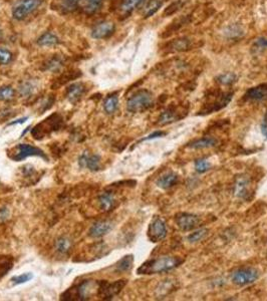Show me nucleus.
Masks as SVG:
<instances>
[{"mask_svg":"<svg viewBox=\"0 0 267 301\" xmlns=\"http://www.w3.org/2000/svg\"><path fill=\"white\" fill-rule=\"evenodd\" d=\"M184 262V259L177 256H163L159 258L150 259L144 262L138 269L139 275H152L165 273L171 271Z\"/></svg>","mask_w":267,"mask_h":301,"instance_id":"f257e3e1","label":"nucleus"},{"mask_svg":"<svg viewBox=\"0 0 267 301\" xmlns=\"http://www.w3.org/2000/svg\"><path fill=\"white\" fill-rule=\"evenodd\" d=\"M97 282L92 280H85L83 282L74 285L73 287L68 289L65 293L61 294V300L71 301V300H78L85 301L90 300L96 289H97Z\"/></svg>","mask_w":267,"mask_h":301,"instance_id":"f03ea898","label":"nucleus"},{"mask_svg":"<svg viewBox=\"0 0 267 301\" xmlns=\"http://www.w3.org/2000/svg\"><path fill=\"white\" fill-rule=\"evenodd\" d=\"M232 96L233 93H223V92L211 93V94L206 97V100H205V103L202 109L199 111L198 115L206 116L224 109L231 102Z\"/></svg>","mask_w":267,"mask_h":301,"instance_id":"7ed1b4c3","label":"nucleus"},{"mask_svg":"<svg viewBox=\"0 0 267 301\" xmlns=\"http://www.w3.org/2000/svg\"><path fill=\"white\" fill-rule=\"evenodd\" d=\"M61 127H63V117L57 114H53L46 118L44 122L32 128L31 135L36 139H43L50 136L51 133L58 131Z\"/></svg>","mask_w":267,"mask_h":301,"instance_id":"20e7f679","label":"nucleus"},{"mask_svg":"<svg viewBox=\"0 0 267 301\" xmlns=\"http://www.w3.org/2000/svg\"><path fill=\"white\" fill-rule=\"evenodd\" d=\"M153 94L147 90L136 92L127 102V110L130 113H142L153 106Z\"/></svg>","mask_w":267,"mask_h":301,"instance_id":"39448f33","label":"nucleus"},{"mask_svg":"<svg viewBox=\"0 0 267 301\" xmlns=\"http://www.w3.org/2000/svg\"><path fill=\"white\" fill-rule=\"evenodd\" d=\"M7 156L14 162H20L28 157H39L45 161H49L47 154L37 147L28 144H19L7 151Z\"/></svg>","mask_w":267,"mask_h":301,"instance_id":"423d86ee","label":"nucleus"},{"mask_svg":"<svg viewBox=\"0 0 267 301\" xmlns=\"http://www.w3.org/2000/svg\"><path fill=\"white\" fill-rule=\"evenodd\" d=\"M127 284V280L121 279L117 280L113 283L108 282L107 280L97 281V296L101 299H112L116 295H118Z\"/></svg>","mask_w":267,"mask_h":301,"instance_id":"0eeeda50","label":"nucleus"},{"mask_svg":"<svg viewBox=\"0 0 267 301\" xmlns=\"http://www.w3.org/2000/svg\"><path fill=\"white\" fill-rule=\"evenodd\" d=\"M167 226L165 221H164L162 218L156 216L152 219L151 223L149 225L148 228V238L153 243H157L160 242V241H163L164 239L166 238L167 236Z\"/></svg>","mask_w":267,"mask_h":301,"instance_id":"6e6552de","label":"nucleus"},{"mask_svg":"<svg viewBox=\"0 0 267 301\" xmlns=\"http://www.w3.org/2000/svg\"><path fill=\"white\" fill-rule=\"evenodd\" d=\"M42 2L43 0H19L13 7L12 16L16 20H24L30 13L36 10Z\"/></svg>","mask_w":267,"mask_h":301,"instance_id":"1a4fd4ad","label":"nucleus"},{"mask_svg":"<svg viewBox=\"0 0 267 301\" xmlns=\"http://www.w3.org/2000/svg\"><path fill=\"white\" fill-rule=\"evenodd\" d=\"M259 277V272L251 267H243L235 270L232 274V281L238 286H245L254 283Z\"/></svg>","mask_w":267,"mask_h":301,"instance_id":"9d476101","label":"nucleus"},{"mask_svg":"<svg viewBox=\"0 0 267 301\" xmlns=\"http://www.w3.org/2000/svg\"><path fill=\"white\" fill-rule=\"evenodd\" d=\"M187 114V110L183 106H170L160 115L158 124L161 126H165L177 122V120L183 118Z\"/></svg>","mask_w":267,"mask_h":301,"instance_id":"9b49d317","label":"nucleus"},{"mask_svg":"<svg viewBox=\"0 0 267 301\" xmlns=\"http://www.w3.org/2000/svg\"><path fill=\"white\" fill-rule=\"evenodd\" d=\"M175 222L179 229L188 232L196 229L200 224V219L194 214L179 213L175 217Z\"/></svg>","mask_w":267,"mask_h":301,"instance_id":"f8f14e48","label":"nucleus"},{"mask_svg":"<svg viewBox=\"0 0 267 301\" xmlns=\"http://www.w3.org/2000/svg\"><path fill=\"white\" fill-rule=\"evenodd\" d=\"M116 30V25L112 22H101L92 30V36L96 39H104L110 37Z\"/></svg>","mask_w":267,"mask_h":301,"instance_id":"ddd939ff","label":"nucleus"},{"mask_svg":"<svg viewBox=\"0 0 267 301\" xmlns=\"http://www.w3.org/2000/svg\"><path fill=\"white\" fill-rule=\"evenodd\" d=\"M78 165L80 168H87L92 172H97L100 169V157L98 155L83 154L78 158Z\"/></svg>","mask_w":267,"mask_h":301,"instance_id":"4468645a","label":"nucleus"},{"mask_svg":"<svg viewBox=\"0 0 267 301\" xmlns=\"http://www.w3.org/2000/svg\"><path fill=\"white\" fill-rule=\"evenodd\" d=\"M250 180L247 177H239L237 178L234 187V195L237 198L247 200L250 197V189H251Z\"/></svg>","mask_w":267,"mask_h":301,"instance_id":"2eb2a0df","label":"nucleus"},{"mask_svg":"<svg viewBox=\"0 0 267 301\" xmlns=\"http://www.w3.org/2000/svg\"><path fill=\"white\" fill-rule=\"evenodd\" d=\"M244 98L251 102H260L267 99V83L253 87L246 92Z\"/></svg>","mask_w":267,"mask_h":301,"instance_id":"dca6fc26","label":"nucleus"},{"mask_svg":"<svg viewBox=\"0 0 267 301\" xmlns=\"http://www.w3.org/2000/svg\"><path fill=\"white\" fill-rule=\"evenodd\" d=\"M113 229V223L108 220H102L96 222L90 229L89 235L92 238H100L107 235Z\"/></svg>","mask_w":267,"mask_h":301,"instance_id":"f3484780","label":"nucleus"},{"mask_svg":"<svg viewBox=\"0 0 267 301\" xmlns=\"http://www.w3.org/2000/svg\"><path fill=\"white\" fill-rule=\"evenodd\" d=\"M98 205L99 208L104 212H110L116 207L117 200L115 197V194L111 191H107L102 193L98 197Z\"/></svg>","mask_w":267,"mask_h":301,"instance_id":"a211bd4d","label":"nucleus"},{"mask_svg":"<svg viewBox=\"0 0 267 301\" xmlns=\"http://www.w3.org/2000/svg\"><path fill=\"white\" fill-rule=\"evenodd\" d=\"M104 0H79L78 8L87 15H93L100 10Z\"/></svg>","mask_w":267,"mask_h":301,"instance_id":"6ab92c4d","label":"nucleus"},{"mask_svg":"<svg viewBox=\"0 0 267 301\" xmlns=\"http://www.w3.org/2000/svg\"><path fill=\"white\" fill-rule=\"evenodd\" d=\"M192 46L191 40L187 37H180L178 39L171 40L167 46L168 52H181L190 49Z\"/></svg>","mask_w":267,"mask_h":301,"instance_id":"aec40b11","label":"nucleus"},{"mask_svg":"<svg viewBox=\"0 0 267 301\" xmlns=\"http://www.w3.org/2000/svg\"><path fill=\"white\" fill-rule=\"evenodd\" d=\"M86 92V88L84 84L81 83H75L71 85L67 90V98L69 102L72 104H75L78 102L79 98L84 95Z\"/></svg>","mask_w":267,"mask_h":301,"instance_id":"412c9836","label":"nucleus"},{"mask_svg":"<svg viewBox=\"0 0 267 301\" xmlns=\"http://www.w3.org/2000/svg\"><path fill=\"white\" fill-rule=\"evenodd\" d=\"M217 145V139L212 137H204L201 139H198L192 143H189L187 145V148L193 149V150H202V149H208L213 148Z\"/></svg>","mask_w":267,"mask_h":301,"instance_id":"4be33fe9","label":"nucleus"},{"mask_svg":"<svg viewBox=\"0 0 267 301\" xmlns=\"http://www.w3.org/2000/svg\"><path fill=\"white\" fill-rule=\"evenodd\" d=\"M179 176L174 172H168L167 174L160 177L157 181V186L163 190H167L177 184Z\"/></svg>","mask_w":267,"mask_h":301,"instance_id":"5701e85b","label":"nucleus"},{"mask_svg":"<svg viewBox=\"0 0 267 301\" xmlns=\"http://www.w3.org/2000/svg\"><path fill=\"white\" fill-rule=\"evenodd\" d=\"M133 263H134V256L132 254L126 255L118 261V263L116 264V270L118 272L130 271L133 267Z\"/></svg>","mask_w":267,"mask_h":301,"instance_id":"b1692460","label":"nucleus"},{"mask_svg":"<svg viewBox=\"0 0 267 301\" xmlns=\"http://www.w3.org/2000/svg\"><path fill=\"white\" fill-rule=\"evenodd\" d=\"M119 107V97L117 93H113L110 94L106 97L105 102H104V110L107 114L112 115L114 114Z\"/></svg>","mask_w":267,"mask_h":301,"instance_id":"393cba45","label":"nucleus"},{"mask_svg":"<svg viewBox=\"0 0 267 301\" xmlns=\"http://www.w3.org/2000/svg\"><path fill=\"white\" fill-rule=\"evenodd\" d=\"M37 44L40 46H48V47H49V46H57L59 44V40H58L57 36L54 35L53 33L46 32V33H44L42 36L38 38Z\"/></svg>","mask_w":267,"mask_h":301,"instance_id":"a878e982","label":"nucleus"},{"mask_svg":"<svg viewBox=\"0 0 267 301\" xmlns=\"http://www.w3.org/2000/svg\"><path fill=\"white\" fill-rule=\"evenodd\" d=\"M55 249L61 254H68L72 249V240L68 237H59L55 241Z\"/></svg>","mask_w":267,"mask_h":301,"instance_id":"bb28decb","label":"nucleus"},{"mask_svg":"<svg viewBox=\"0 0 267 301\" xmlns=\"http://www.w3.org/2000/svg\"><path fill=\"white\" fill-rule=\"evenodd\" d=\"M143 2L144 0H122L121 10L124 14H130Z\"/></svg>","mask_w":267,"mask_h":301,"instance_id":"cd10ccee","label":"nucleus"},{"mask_svg":"<svg viewBox=\"0 0 267 301\" xmlns=\"http://www.w3.org/2000/svg\"><path fill=\"white\" fill-rule=\"evenodd\" d=\"M13 266V259L10 256H0V278H2Z\"/></svg>","mask_w":267,"mask_h":301,"instance_id":"c85d7f7f","label":"nucleus"},{"mask_svg":"<svg viewBox=\"0 0 267 301\" xmlns=\"http://www.w3.org/2000/svg\"><path fill=\"white\" fill-rule=\"evenodd\" d=\"M162 5H163V2L161 1V0H151L145 8V12H144L145 18H148L154 15L161 8Z\"/></svg>","mask_w":267,"mask_h":301,"instance_id":"c756f323","label":"nucleus"},{"mask_svg":"<svg viewBox=\"0 0 267 301\" xmlns=\"http://www.w3.org/2000/svg\"><path fill=\"white\" fill-rule=\"evenodd\" d=\"M79 0H61L60 1V8L63 9L64 12H72L78 8Z\"/></svg>","mask_w":267,"mask_h":301,"instance_id":"7c9ffc66","label":"nucleus"},{"mask_svg":"<svg viewBox=\"0 0 267 301\" xmlns=\"http://www.w3.org/2000/svg\"><path fill=\"white\" fill-rule=\"evenodd\" d=\"M207 235H208V230L205 228H201L191 233L188 236V241L190 243H196V242H199V241H201L202 239H204Z\"/></svg>","mask_w":267,"mask_h":301,"instance_id":"2f4dec72","label":"nucleus"},{"mask_svg":"<svg viewBox=\"0 0 267 301\" xmlns=\"http://www.w3.org/2000/svg\"><path fill=\"white\" fill-rule=\"evenodd\" d=\"M211 168V164L206 159H198L195 161V170L199 174L206 173Z\"/></svg>","mask_w":267,"mask_h":301,"instance_id":"473e14b6","label":"nucleus"},{"mask_svg":"<svg viewBox=\"0 0 267 301\" xmlns=\"http://www.w3.org/2000/svg\"><path fill=\"white\" fill-rule=\"evenodd\" d=\"M14 94L15 91L9 86L0 88V100H2V102H8L14 97Z\"/></svg>","mask_w":267,"mask_h":301,"instance_id":"72a5a7b5","label":"nucleus"},{"mask_svg":"<svg viewBox=\"0 0 267 301\" xmlns=\"http://www.w3.org/2000/svg\"><path fill=\"white\" fill-rule=\"evenodd\" d=\"M32 277H33V275H32L31 273L27 272V273H24V274L13 276V277L10 279V282H11L13 285L23 284V283L27 282V281H29L30 279H32Z\"/></svg>","mask_w":267,"mask_h":301,"instance_id":"f704fd0d","label":"nucleus"},{"mask_svg":"<svg viewBox=\"0 0 267 301\" xmlns=\"http://www.w3.org/2000/svg\"><path fill=\"white\" fill-rule=\"evenodd\" d=\"M218 82L224 86H229L233 83L236 82V75L234 73L228 72V73H223L218 76Z\"/></svg>","mask_w":267,"mask_h":301,"instance_id":"c9c22d12","label":"nucleus"},{"mask_svg":"<svg viewBox=\"0 0 267 301\" xmlns=\"http://www.w3.org/2000/svg\"><path fill=\"white\" fill-rule=\"evenodd\" d=\"M61 68H63V62L58 57L51 58L47 64V69L50 71H58Z\"/></svg>","mask_w":267,"mask_h":301,"instance_id":"e433bc0d","label":"nucleus"},{"mask_svg":"<svg viewBox=\"0 0 267 301\" xmlns=\"http://www.w3.org/2000/svg\"><path fill=\"white\" fill-rule=\"evenodd\" d=\"M12 59H13V55L9 50L0 48V65H3V66L8 65L12 62Z\"/></svg>","mask_w":267,"mask_h":301,"instance_id":"4c0bfd02","label":"nucleus"},{"mask_svg":"<svg viewBox=\"0 0 267 301\" xmlns=\"http://www.w3.org/2000/svg\"><path fill=\"white\" fill-rule=\"evenodd\" d=\"M33 91V86L30 83H24L19 87V93L22 95H29Z\"/></svg>","mask_w":267,"mask_h":301,"instance_id":"58836bf2","label":"nucleus"},{"mask_svg":"<svg viewBox=\"0 0 267 301\" xmlns=\"http://www.w3.org/2000/svg\"><path fill=\"white\" fill-rule=\"evenodd\" d=\"M183 5V2L182 1H176L174 3H172L166 10H165V15H172L174 14L175 12H177L180 7Z\"/></svg>","mask_w":267,"mask_h":301,"instance_id":"ea45409f","label":"nucleus"},{"mask_svg":"<svg viewBox=\"0 0 267 301\" xmlns=\"http://www.w3.org/2000/svg\"><path fill=\"white\" fill-rule=\"evenodd\" d=\"M165 135H166V133H165V132H162V131H156L155 133H153V134L149 135L148 137H146V138H144V139H141V142H143V140H149V139H153L161 138V137H163V136H165Z\"/></svg>","mask_w":267,"mask_h":301,"instance_id":"a19ab883","label":"nucleus"},{"mask_svg":"<svg viewBox=\"0 0 267 301\" xmlns=\"http://www.w3.org/2000/svg\"><path fill=\"white\" fill-rule=\"evenodd\" d=\"M261 133L267 139V112L264 116V119H263V122L261 124Z\"/></svg>","mask_w":267,"mask_h":301,"instance_id":"79ce46f5","label":"nucleus"},{"mask_svg":"<svg viewBox=\"0 0 267 301\" xmlns=\"http://www.w3.org/2000/svg\"><path fill=\"white\" fill-rule=\"evenodd\" d=\"M8 215H9V212H8V210L6 208H3V209L0 210V222H2V221H5L7 219V217H8Z\"/></svg>","mask_w":267,"mask_h":301,"instance_id":"37998d69","label":"nucleus"},{"mask_svg":"<svg viewBox=\"0 0 267 301\" xmlns=\"http://www.w3.org/2000/svg\"><path fill=\"white\" fill-rule=\"evenodd\" d=\"M27 119H28V117H27V116H25V117H22V118H18V119L14 120V122H11L10 124H8V126L17 125V124H24V123H25V122H26Z\"/></svg>","mask_w":267,"mask_h":301,"instance_id":"c03bdc74","label":"nucleus"},{"mask_svg":"<svg viewBox=\"0 0 267 301\" xmlns=\"http://www.w3.org/2000/svg\"><path fill=\"white\" fill-rule=\"evenodd\" d=\"M259 44L264 46V47H267V40L266 39H260L259 40Z\"/></svg>","mask_w":267,"mask_h":301,"instance_id":"a18cd8bd","label":"nucleus"},{"mask_svg":"<svg viewBox=\"0 0 267 301\" xmlns=\"http://www.w3.org/2000/svg\"><path fill=\"white\" fill-rule=\"evenodd\" d=\"M29 129H30V127H28V128H26V129H25V131H24V133L22 134V137H20V138H23V137H24V135H25V134H26V133H27V132L29 131Z\"/></svg>","mask_w":267,"mask_h":301,"instance_id":"49530a36","label":"nucleus"}]
</instances>
